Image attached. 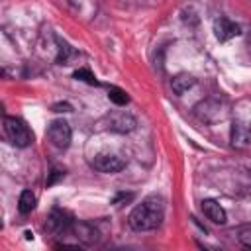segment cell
<instances>
[{
    "instance_id": "cell-12",
    "label": "cell",
    "mask_w": 251,
    "mask_h": 251,
    "mask_svg": "<svg viewBox=\"0 0 251 251\" xmlns=\"http://www.w3.org/2000/svg\"><path fill=\"white\" fill-rule=\"evenodd\" d=\"M247 141V129H243L241 124H233L231 126V145H243Z\"/></svg>"
},
{
    "instance_id": "cell-4",
    "label": "cell",
    "mask_w": 251,
    "mask_h": 251,
    "mask_svg": "<svg viewBox=\"0 0 251 251\" xmlns=\"http://www.w3.org/2000/svg\"><path fill=\"white\" fill-rule=\"evenodd\" d=\"M92 167H94L98 173H108V175H112V173H120V171L126 167V161H124L122 157L114 155V153H98V155H94V159H92Z\"/></svg>"
},
{
    "instance_id": "cell-2",
    "label": "cell",
    "mask_w": 251,
    "mask_h": 251,
    "mask_svg": "<svg viewBox=\"0 0 251 251\" xmlns=\"http://www.w3.org/2000/svg\"><path fill=\"white\" fill-rule=\"evenodd\" d=\"M4 131H6V137L10 139V143L16 147L24 149V147H29L33 141V133L29 131V127L20 118L6 116L4 118Z\"/></svg>"
},
{
    "instance_id": "cell-3",
    "label": "cell",
    "mask_w": 251,
    "mask_h": 251,
    "mask_svg": "<svg viewBox=\"0 0 251 251\" xmlns=\"http://www.w3.org/2000/svg\"><path fill=\"white\" fill-rule=\"evenodd\" d=\"M71 135H73L71 126L65 120H53L47 127V137L51 145L57 149H67L71 145Z\"/></svg>"
},
{
    "instance_id": "cell-17",
    "label": "cell",
    "mask_w": 251,
    "mask_h": 251,
    "mask_svg": "<svg viewBox=\"0 0 251 251\" xmlns=\"http://www.w3.org/2000/svg\"><path fill=\"white\" fill-rule=\"evenodd\" d=\"M63 175H65L63 171H59V169H53V171H51V176L47 178V184H53V182H55L59 176H63Z\"/></svg>"
},
{
    "instance_id": "cell-6",
    "label": "cell",
    "mask_w": 251,
    "mask_h": 251,
    "mask_svg": "<svg viewBox=\"0 0 251 251\" xmlns=\"http://www.w3.org/2000/svg\"><path fill=\"white\" fill-rule=\"evenodd\" d=\"M71 226H73V218H71L69 212L59 210V208L51 210V214H49V218H47V229H49V231H65V229H69Z\"/></svg>"
},
{
    "instance_id": "cell-5",
    "label": "cell",
    "mask_w": 251,
    "mask_h": 251,
    "mask_svg": "<svg viewBox=\"0 0 251 251\" xmlns=\"http://www.w3.org/2000/svg\"><path fill=\"white\" fill-rule=\"evenodd\" d=\"M108 127L118 133H127L135 127V118L126 112H116V114L108 116Z\"/></svg>"
},
{
    "instance_id": "cell-1",
    "label": "cell",
    "mask_w": 251,
    "mask_h": 251,
    "mask_svg": "<svg viewBox=\"0 0 251 251\" xmlns=\"http://www.w3.org/2000/svg\"><path fill=\"white\" fill-rule=\"evenodd\" d=\"M165 216V202L161 196L151 194L137 204L129 214V227L135 231H151L161 226Z\"/></svg>"
},
{
    "instance_id": "cell-16",
    "label": "cell",
    "mask_w": 251,
    "mask_h": 251,
    "mask_svg": "<svg viewBox=\"0 0 251 251\" xmlns=\"http://www.w3.org/2000/svg\"><path fill=\"white\" fill-rule=\"evenodd\" d=\"M53 112H73V106L67 102H59V104H53Z\"/></svg>"
},
{
    "instance_id": "cell-14",
    "label": "cell",
    "mask_w": 251,
    "mask_h": 251,
    "mask_svg": "<svg viewBox=\"0 0 251 251\" xmlns=\"http://www.w3.org/2000/svg\"><path fill=\"white\" fill-rule=\"evenodd\" d=\"M75 55V49L71 47V45H67V43H59V55H57V63H61V65H67L69 63V59Z\"/></svg>"
},
{
    "instance_id": "cell-18",
    "label": "cell",
    "mask_w": 251,
    "mask_h": 251,
    "mask_svg": "<svg viewBox=\"0 0 251 251\" xmlns=\"http://www.w3.org/2000/svg\"><path fill=\"white\" fill-rule=\"evenodd\" d=\"M249 129H251V124H249Z\"/></svg>"
},
{
    "instance_id": "cell-9",
    "label": "cell",
    "mask_w": 251,
    "mask_h": 251,
    "mask_svg": "<svg viewBox=\"0 0 251 251\" xmlns=\"http://www.w3.org/2000/svg\"><path fill=\"white\" fill-rule=\"evenodd\" d=\"M192 84H194V78L190 76V75H176L175 78H173V82H171V86H173V92H176V94H184L188 88H192Z\"/></svg>"
},
{
    "instance_id": "cell-15",
    "label": "cell",
    "mask_w": 251,
    "mask_h": 251,
    "mask_svg": "<svg viewBox=\"0 0 251 251\" xmlns=\"http://www.w3.org/2000/svg\"><path fill=\"white\" fill-rule=\"evenodd\" d=\"M237 235L241 239V243H245L247 247H251V226H243L237 229Z\"/></svg>"
},
{
    "instance_id": "cell-11",
    "label": "cell",
    "mask_w": 251,
    "mask_h": 251,
    "mask_svg": "<svg viewBox=\"0 0 251 251\" xmlns=\"http://www.w3.org/2000/svg\"><path fill=\"white\" fill-rule=\"evenodd\" d=\"M108 98H110V102H114L116 106H126V104L129 102V96L126 94V90H122V88H118V86H110V88H108Z\"/></svg>"
},
{
    "instance_id": "cell-13",
    "label": "cell",
    "mask_w": 251,
    "mask_h": 251,
    "mask_svg": "<svg viewBox=\"0 0 251 251\" xmlns=\"http://www.w3.org/2000/svg\"><path fill=\"white\" fill-rule=\"evenodd\" d=\"M73 76L76 78V80H82V82H86V84H94V86H98L100 82L96 80V76L88 71V69H76L75 73H73Z\"/></svg>"
},
{
    "instance_id": "cell-8",
    "label": "cell",
    "mask_w": 251,
    "mask_h": 251,
    "mask_svg": "<svg viewBox=\"0 0 251 251\" xmlns=\"http://www.w3.org/2000/svg\"><path fill=\"white\" fill-rule=\"evenodd\" d=\"M202 212L208 220H212L214 224H220L224 226L227 222V214L226 210L216 202V200H202Z\"/></svg>"
},
{
    "instance_id": "cell-7",
    "label": "cell",
    "mask_w": 251,
    "mask_h": 251,
    "mask_svg": "<svg viewBox=\"0 0 251 251\" xmlns=\"http://www.w3.org/2000/svg\"><path fill=\"white\" fill-rule=\"evenodd\" d=\"M214 33H216V37H218L220 41H227V39L239 35L241 29H239V25L233 24L231 20H227V18H218V20L214 22Z\"/></svg>"
},
{
    "instance_id": "cell-10",
    "label": "cell",
    "mask_w": 251,
    "mask_h": 251,
    "mask_svg": "<svg viewBox=\"0 0 251 251\" xmlns=\"http://www.w3.org/2000/svg\"><path fill=\"white\" fill-rule=\"evenodd\" d=\"M35 208V194L31 190H22L20 200H18V210L20 214H29Z\"/></svg>"
}]
</instances>
